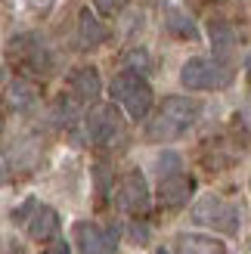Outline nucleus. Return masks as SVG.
Masks as SVG:
<instances>
[{
	"mask_svg": "<svg viewBox=\"0 0 251 254\" xmlns=\"http://www.w3.org/2000/svg\"><path fill=\"white\" fill-rule=\"evenodd\" d=\"M202 106L189 96H168L158 106V112L146 121V139L149 143H174L198 121Z\"/></svg>",
	"mask_w": 251,
	"mask_h": 254,
	"instance_id": "f257e3e1",
	"label": "nucleus"
},
{
	"mask_svg": "<svg viewBox=\"0 0 251 254\" xmlns=\"http://www.w3.org/2000/svg\"><path fill=\"white\" fill-rule=\"evenodd\" d=\"M109 90H112V99H115L133 121H143L149 115V109H152V87H149V81L133 68H124L121 74H115Z\"/></svg>",
	"mask_w": 251,
	"mask_h": 254,
	"instance_id": "f03ea898",
	"label": "nucleus"
},
{
	"mask_svg": "<svg viewBox=\"0 0 251 254\" xmlns=\"http://www.w3.org/2000/svg\"><path fill=\"white\" fill-rule=\"evenodd\" d=\"M192 223L208 226V230H217L223 236H236L239 226H242V217H239V208H236L233 201H227L223 195L208 192L192 205Z\"/></svg>",
	"mask_w": 251,
	"mask_h": 254,
	"instance_id": "7ed1b4c3",
	"label": "nucleus"
},
{
	"mask_svg": "<svg viewBox=\"0 0 251 254\" xmlns=\"http://www.w3.org/2000/svg\"><path fill=\"white\" fill-rule=\"evenodd\" d=\"M180 84L186 90H223V87L233 84V68L223 65L217 59H186L180 68Z\"/></svg>",
	"mask_w": 251,
	"mask_h": 254,
	"instance_id": "20e7f679",
	"label": "nucleus"
},
{
	"mask_svg": "<svg viewBox=\"0 0 251 254\" xmlns=\"http://www.w3.org/2000/svg\"><path fill=\"white\" fill-rule=\"evenodd\" d=\"M84 127H87L90 143H96V146H115V143L124 139V130H127L121 112L115 106H109V103H99V106H93L87 112Z\"/></svg>",
	"mask_w": 251,
	"mask_h": 254,
	"instance_id": "39448f33",
	"label": "nucleus"
},
{
	"mask_svg": "<svg viewBox=\"0 0 251 254\" xmlns=\"http://www.w3.org/2000/svg\"><path fill=\"white\" fill-rule=\"evenodd\" d=\"M74 242H78L81 254H115L121 242V230L115 223H90L81 220L74 226Z\"/></svg>",
	"mask_w": 251,
	"mask_h": 254,
	"instance_id": "423d86ee",
	"label": "nucleus"
},
{
	"mask_svg": "<svg viewBox=\"0 0 251 254\" xmlns=\"http://www.w3.org/2000/svg\"><path fill=\"white\" fill-rule=\"evenodd\" d=\"M118 205H121V211H127V214H146L149 205H152V192H149V186H146V177L136 168L121 177V183H118Z\"/></svg>",
	"mask_w": 251,
	"mask_h": 254,
	"instance_id": "0eeeda50",
	"label": "nucleus"
},
{
	"mask_svg": "<svg viewBox=\"0 0 251 254\" xmlns=\"http://www.w3.org/2000/svg\"><path fill=\"white\" fill-rule=\"evenodd\" d=\"M25 230L34 242H53L59 236V214L50 205H34V211L25 220Z\"/></svg>",
	"mask_w": 251,
	"mask_h": 254,
	"instance_id": "6e6552de",
	"label": "nucleus"
},
{
	"mask_svg": "<svg viewBox=\"0 0 251 254\" xmlns=\"http://www.w3.org/2000/svg\"><path fill=\"white\" fill-rule=\"evenodd\" d=\"M192 192H195V180L186 177L183 171L171 174L158 183V198H161V205H168V208H183Z\"/></svg>",
	"mask_w": 251,
	"mask_h": 254,
	"instance_id": "1a4fd4ad",
	"label": "nucleus"
},
{
	"mask_svg": "<svg viewBox=\"0 0 251 254\" xmlns=\"http://www.w3.org/2000/svg\"><path fill=\"white\" fill-rule=\"evenodd\" d=\"M68 87H71V93L78 99H84V103H90V99H96L99 93H103V81H99V71L93 65L74 68L71 78H68Z\"/></svg>",
	"mask_w": 251,
	"mask_h": 254,
	"instance_id": "9d476101",
	"label": "nucleus"
},
{
	"mask_svg": "<svg viewBox=\"0 0 251 254\" xmlns=\"http://www.w3.org/2000/svg\"><path fill=\"white\" fill-rule=\"evenodd\" d=\"M177 254H227V251H223V242L214 236L183 233L177 236Z\"/></svg>",
	"mask_w": 251,
	"mask_h": 254,
	"instance_id": "9b49d317",
	"label": "nucleus"
},
{
	"mask_svg": "<svg viewBox=\"0 0 251 254\" xmlns=\"http://www.w3.org/2000/svg\"><path fill=\"white\" fill-rule=\"evenodd\" d=\"M78 37H81V50H96L99 44H106L109 31L99 25V19L93 16L90 9H81V19H78Z\"/></svg>",
	"mask_w": 251,
	"mask_h": 254,
	"instance_id": "f8f14e48",
	"label": "nucleus"
},
{
	"mask_svg": "<svg viewBox=\"0 0 251 254\" xmlns=\"http://www.w3.org/2000/svg\"><path fill=\"white\" fill-rule=\"evenodd\" d=\"M165 25H168V31H171L174 37H180V41H198L195 22L186 16V12H180V9H171L168 19H165Z\"/></svg>",
	"mask_w": 251,
	"mask_h": 254,
	"instance_id": "ddd939ff",
	"label": "nucleus"
},
{
	"mask_svg": "<svg viewBox=\"0 0 251 254\" xmlns=\"http://www.w3.org/2000/svg\"><path fill=\"white\" fill-rule=\"evenodd\" d=\"M211 34V47H214V53H230V50L236 47V31L230 28L227 22H214L208 28Z\"/></svg>",
	"mask_w": 251,
	"mask_h": 254,
	"instance_id": "4468645a",
	"label": "nucleus"
},
{
	"mask_svg": "<svg viewBox=\"0 0 251 254\" xmlns=\"http://www.w3.org/2000/svg\"><path fill=\"white\" fill-rule=\"evenodd\" d=\"M9 103L16 106V109H28L34 103V90L28 84H22V81H12L9 84Z\"/></svg>",
	"mask_w": 251,
	"mask_h": 254,
	"instance_id": "2eb2a0df",
	"label": "nucleus"
},
{
	"mask_svg": "<svg viewBox=\"0 0 251 254\" xmlns=\"http://www.w3.org/2000/svg\"><path fill=\"white\" fill-rule=\"evenodd\" d=\"M155 174L165 180V177L171 174H180V155L177 152H161V155L155 158Z\"/></svg>",
	"mask_w": 251,
	"mask_h": 254,
	"instance_id": "dca6fc26",
	"label": "nucleus"
},
{
	"mask_svg": "<svg viewBox=\"0 0 251 254\" xmlns=\"http://www.w3.org/2000/svg\"><path fill=\"white\" fill-rule=\"evenodd\" d=\"M96 12H103V16H115V12L124 6V0H93Z\"/></svg>",
	"mask_w": 251,
	"mask_h": 254,
	"instance_id": "f3484780",
	"label": "nucleus"
},
{
	"mask_svg": "<svg viewBox=\"0 0 251 254\" xmlns=\"http://www.w3.org/2000/svg\"><path fill=\"white\" fill-rule=\"evenodd\" d=\"M127 59H130V68H133V71H136V68L149 71V56L143 53V50H133V53H127Z\"/></svg>",
	"mask_w": 251,
	"mask_h": 254,
	"instance_id": "a211bd4d",
	"label": "nucleus"
},
{
	"mask_svg": "<svg viewBox=\"0 0 251 254\" xmlns=\"http://www.w3.org/2000/svg\"><path fill=\"white\" fill-rule=\"evenodd\" d=\"M130 239H133L136 245H146V242H149V226L133 223V226H130Z\"/></svg>",
	"mask_w": 251,
	"mask_h": 254,
	"instance_id": "6ab92c4d",
	"label": "nucleus"
},
{
	"mask_svg": "<svg viewBox=\"0 0 251 254\" xmlns=\"http://www.w3.org/2000/svg\"><path fill=\"white\" fill-rule=\"evenodd\" d=\"M44 254H71V248H68L65 239H53V242L47 245V251H44Z\"/></svg>",
	"mask_w": 251,
	"mask_h": 254,
	"instance_id": "aec40b11",
	"label": "nucleus"
},
{
	"mask_svg": "<svg viewBox=\"0 0 251 254\" xmlns=\"http://www.w3.org/2000/svg\"><path fill=\"white\" fill-rule=\"evenodd\" d=\"M239 118H242V124L251 130V90H248V96H245V103H242V109H239Z\"/></svg>",
	"mask_w": 251,
	"mask_h": 254,
	"instance_id": "412c9836",
	"label": "nucleus"
},
{
	"mask_svg": "<svg viewBox=\"0 0 251 254\" xmlns=\"http://www.w3.org/2000/svg\"><path fill=\"white\" fill-rule=\"evenodd\" d=\"M53 3H56V0H28V9H34V12H47V9H53Z\"/></svg>",
	"mask_w": 251,
	"mask_h": 254,
	"instance_id": "4be33fe9",
	"label": "nucleus"
},
{
	"mask_svg": "<svg viewBox=\"0 0 251 254\" xmlns=\"http://www.w3.org/2000/svg\"><path fill=\"white\" fill-rule=\"evenodd\" d=\"M155 254H168V251H165V248H158V251H155Z\"/></svg>",
	"mask_w": 251,
	"mask_h": 254,
	"instance_id": "5701e85b",
	"label": "nucleus"
},
{
	"mask_svg": "<svg viewBox=\"0 0 251 254\" xmlns=\"http://www.w3.org/2000/svg\"><path fill=\"white\" fill-rule=\"evenodd\" d=\"M248 186H251V180H248Z\"/></svg>",
	"mask_w": 251,
	"mask_h": 254,
	"instance_id": "b1692460",
	"label": "nucleus"
}]
</instances>
